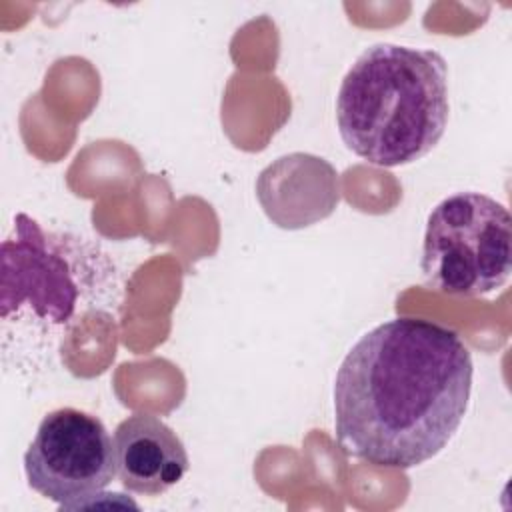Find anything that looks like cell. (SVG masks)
Wrapping results in <instances>:
<instances>
[{
  "instance_id": "6da1fadb",
  "label": "cell",
  "mask_w": 512,
  "mask_h": 512,
  "mask_svg": "<svg viewBox=\"0 0 512 512\" xmlns=\"http://www.w3.org/2000/svg\"><path fill=\"white\" fill-rule=\"evenodd\" d=\"M474 364L452 328L400 316L362 334L334 380V426L352 456L408 470L434 458L458 432Z\"/></svg>"
},
{
  "instance_id": "7a4b0ae2",
  "label": "cell",
  "mask_w": 512,
  "mask_h": 512,
  "mask_svg": "<svg viewBox=\"0 0 512 512\" xmlns=\"http://www.w3.org/2000/svg\"><path fill=\"white\" fill-rule=\"evenodd\" d=\"M448 114L446 60L436 50L388 42L354 60L336 96L342 142L384 168L426 156L440 142Z\"/></svg>"
},
{
  "instance_id": "3957f363",
  "label": "cell",
  "mask_w": 512,
  "mask_h": 512,
  "mask_svg": "<svg viewBox=\"0 0 512 512\" xmlns=\"http://www.w3.org/2000/svg\"><path fill=\"white\" fill-rule=\"evenodd\" d=\"M424 280L450 296H484L512 270V218L482 192H456L430 212L420 262Z\"/></svg>"
},
{
  "instance_id": "277c9868",
  "label": "cell",
  "mask_w": 512,
  "mask_h": 512,
  "mask_svg": "<svg viewBox=\"0 0 512 512\" xmlns=\"http://www.w3.org/2000/svg\"><path fill=\"white\" fill-rule=\"evenodd\" d=\"M24 474L28 486L60 510L82 508L116 476L114 438L98 416L56 408L38 424L24 454Z\"/></svg>"
},
{
  "instance_id": "5b68a950",
  "label": "cell",
  "mask_w": 512,
  "mask_h": 512,
  "mask_svg": "<svg viewBox=\"0 0 512 512\" xmlns=\"http://www.w3.org/2000/svg\"><path fill=\"white\" fill-rule=\"evenodd\" d=\"M76 300L78 286L64 256L50 246L36 220L18 214L12 236L2 242V318L28 306L38 318L64 324Z\"/></svg>"
},
{
  "instance_id": "8992f818",
  "label": "cell",
  "mask_w": 512,
  "mask_h": 512,
  "mask_svg": "<svg viewBox=\"0 0 512 512\" xmlns=\"http://www.w3.org/2000/svg\"><path fill=\"white\" fill-rule=\"evenodd\" d=\"M256 196L276 226L298 230L334 212L340 202L338 172L324 158L292 152L260 172Z\"/></svg>"
},
{
  "instance_id": "52a82bcc",
  "label": "cell",
  "mask_w": 512,
  "mask_h": 512,
  "mask_svg": "<svg viewBox=\"0 0 512 512\" xmlns=\"http://www.w3.org/2000/svg\"><path fill=\"white\" fill-rule=\"evenodd\" d=\"M116 474L130 492L158 496L188 472V452L178 434L152 414H132L114 430Z\"/></svg>"
}]
</instances>
